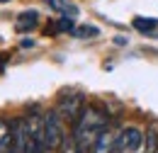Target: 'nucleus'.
<instances>
[{"label":"nucleus","instance_id":"1","mask_svg":"<svg viewBox=\"0 0 158 153\" xmlns=\"http://www.w3.org/2000/svg\"><path fill=\"white\" fill-rule=\"evenodd\" d=\"M107 126H110V124H107V114H105L102 110H98V107H93V105H85L80 119L73 124V136H76V141H78L80 146L90 153L95 139H98Z\"/></svg>","mask_w":158,"mask_h":153},{"label":"nucleus","instance_id":"2","mask_svg":"<svg viewBox=\"0 0 158 153\" xmlns=\"http://www.w3.org/2000/svg\"><path fill=\"white\" fill-rule=\"evenodd\" d=\"M56 112L61 114L63 122H71V124H76L83 114V110H85V97L80 95V93H73V90H68V93H63L59 100V105L54 107Z\"/></svg>","mask_w":158,"mask_h":153},{"label":"nucleus","instance_id":"3","mask_svg":"<svg viewBox=\"0 0 158 153\" xmlns=\"http://www.w3.org/2000/svg\"><path fill=\"white\" fill-rule=\"evenodd\" d=\"M66 124L56 110L46 112V151H59L66 141Z\"/></svg>","mask_w":158,"mask_h":153},{"label":"nucleus","instance_id":"4","mask_svg":"<svg viewBox=\"0 0 158 153\" xmlns=\"http://www.w3.org/2000/svg\"><path fill=\"white\" fill-rule=\"evenodd\" d=\"M24 124H27V131L32 136L37 151L46 153V114H41L39 110H32L24 117Z\"/></svg>","mask_w":158,"mask_h":153},{"label":"nucleus","instance_id":"5","mask_svg":"<svg viewBox=\"0 0 158 153\" xmlns=\"http://www.w3.org/2000/svg\"><path fill=\"white\" fill-rule=\"evenodd\" d=\"M143 146V131L139 126H124L117 139V151L114 153H139Z\"/></svg>","mask_w":158,"mask_h":153},{"label":"nucleus","instance_id":"6","mask_svg":"<svg viewBox=\"0 0 158 153\" xmlns=\"http://www.w3.org/2000/svg\"><path fill=\"white\" fill-rule=\"evenodd\" d=\"M117 139H119V131L110 124V126L95 139L90 153H114V151H117Z\"/></svg>","mask_w":158,"mask_h":153},{"label":"nucleus","instance_id":"7","mask_svg":"<svg viewBox=\"0 0 158 153\" xmlns=\"http://www.w3.org/2000/svg\"><path fill=\"white\" fill-rule=\"evenodd\" d=\"M54 12H59V15H63V17H78V5L73 2V0H44Z\"/></svg>","mask_w":158,"mask_h":153},{"label":"nucleus","instance_id":"8","mask_svg":"<svg viewBox=\"0 0 158 153\" xmlns=\"http://www.w3.org/2000/svg\"><path fill=\"white\" fill-rule=\"evenodd\" d=\"M37 24H39V15H37L34 10H24V12H20V15H17L15 29L24 34V32H32V29H34Z\"/></svg>","mask_w":158,"mask_h":153},{"label":"nucleus","instance_id":"9","mask_svg":"<svg viewBox=\"0 0 158 153\" xmlns=\"http://www.w3.org/2000/svg\"><path fill=\"white\" fill-rule=\"evenodd\" d=\"M131 24H134V29H139L141 34L158 37V19H153V17H134Z\"/></svg>","mask_w":158,"mask_h":153},{"label":"nucleus","instance_id":"10","mask_svg":"<svg viewBox=\"0 0 158 153\" xmlns=\"http://www.w3.org/2000/svg\"><path fill=\"white\" fill-rule=\"evenodd\" d=\"M143 151L146 153H158V122H151L146 126V136H143Z\"/></svg>","mask_w":158,"mask_h":153},{"label":"nucleus","instance_id":"11","mask_svg":"<svg viewBox=\"0 0 158 153\" xmlns=\"http://www.w3.org/2000/svg\"><path fill=\"white\" fill-rule=\"evenodd\" d=\"M59 153H88V151L76 141V136L71 134V136H66V141H63V146L59 148Z\"/></svg>","mask_w":158,"mask_h":153},{"label":"nucleus","instance_id":"12","mask_svg":"<svg viewBox=\"0 0 158 153\" xmlns=\"http://www.w3.org/2000/svg\"><path fill=\"white\" fill-rule=\"evenodd\" d=\"M10 136H12V122L0 119V143H2V141H7Z\"/></svg>","mask_w":158,"mask_h":153},{"label":"nucleus","instance_id":"13","mask_svg":"<svg viewBox=\"0 0 158 153\" xmlns=\"http://www.w3.org/2000/svg\"><path fill=\"white\" fill-rule=\"evenodd\" d=\"M73 34H76V37H98L100 29L98 27H76Z\"/></svg>","mask_w":158,"mask_h":153},{"label":"nucleus","instance_id":"14","mask_svg":"<svg viewBox=\"0 0 158 153\" xmlns=\"http://www.w3.org/2000/svg\"><path fill=\"white\" fill-rule=\"evenodd\" d=\"M56 29H59V32H71V34H73V29H76V27H73V19L71 17H61L59 22H56Z\"/></svg>","mask_w":158,"mask_h":153},{"label":"nucleus","instance_id":"15","mask_svg":"<svg viewBox=\"0 0 158 153\" xmlns=\"http://www.w3.org/2000/svg\"><path fill=\"white\" fill-rule=\"evenodd\" d=\"M0 2H10V0H0Z\"/></svg>","mask_w":158,"mask_h":153}]
</instances>
